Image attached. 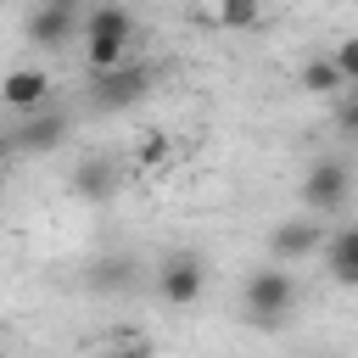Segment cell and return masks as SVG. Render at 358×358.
<instances>
[{
  "label": "cell",
  "mask_w": 358,
  "mask_h": 358,
  "mask_svg": "<svg viewBox=\"0 0 358 358\" xmlns=\"http://www.w3.org/2000/svg\"><path fill=\"white\" fill-rule=\"evenodd\" d=\"M347 235H352V241H358V224H352V229H347Z\"/></svg>",
  "instance_id": "19"
},
{
  "label": "cell",
  "mask_w": 358,
  "mask_h": 358,
  "mask_svg": "<svg viewBox=\"0 0 358 358\" xmlns=\"http://www.w3.org/2000/svg\"><path fill=\"white\" fill-rule=\"evenodd\" d=\"M129 39H134V17L117 0L90 6V17H84V62H90V73L123 67L129 62Z\"/></svg>",
  "instance_id": "1"
},
{
  "label": "cell",
  "mask_w": 358,
  "mask_h": 358,
  "mask_svg": "<svg viewBox=\"0 0 358 358\" xmlns=\"http://www.w3.org/2000/svg\"><path fill=\"white\" fill-rule=\"evenodd\" d=\"M162 151H168V140H162V134H145V145H140V157H145V162H157Z\"/></svg>",
  "instance_id": "16"
},
{
  "label": "cell",
  "mask_w": 358,
  "mask_h": 358,
  "mask_svg": "<svg viewBox=\"0 0 358 358\" xmlns=\"http://www.w3.org/2000/svg\"><path fill=\"white\" fill-rule=\"evenodd\" d=\"M257 17H263V0H224L218 6L224 28H257Z\"/></svg>",
  "instance_id": "13"
},
{
  "label": "cell",
  "mask_w": 358,
  "mask_h": 358,
  "mask_svg": "<svg viewBox=\"0 0 358 358\" xmlns=\"http://www.w3.org/2000/svg\"><path fill=\"white\" fill-rule=\"evenodd\" d=\"M157 291H162V302H173V308L201 302V291H207V268H201V257H196V252H173V257H162V268H157Z\"/></svg>",
  "instance_id": "5"
},
{
  "label": "cell",
  "mask_w": 358,
  "mask_h": 358,
  "mask_svg": "<svg viewBox=\"0 0 358 358\" xmlns=\"http://www.w3.org/2000/svg\"><path fill=\"white\" fill-rule=\"evenodd\" d=\"M73 28H84V22H73V11H67V6H50V0L28 17V39H34V45H45V50L67 45V39H73Z\"/></svg>",
  "instance_id": "9"
},
{
  "label": "cell",
  "mask_w": 358,
  "mask_h": 358,
  "mask_svg": "<svg viewBox=\"0 0 358 358\" xmlns=\"http://www.w3.org/2000/svg\"><path fill=\"white\" fill-rule=\"evenodd\" d=\"M73 190H78V196H106V190H112V162H101V157L78 162V168H73Z\"/></svg>",
  "instance_id": "12"
},
{
  "label": "cell",
  "mask_w": 358,
  "mask_h": 358,
  "mask_svg": "<svg viewBox=\"0 0 358 358\" xmlns=\"http://www.w3.org/2000/svg\"><path fill=\"white\" fill-rule=\"evenodd\" d=\"M324 263H330V280H336V285H358V241H352L347 229L324 246Z\"/></svg>",
  "instance_id": "10"
},
{
  "label": "cell",
  "mask_w": 358,
  "mask_h": 358,
  "mask_svg": "<svg viewBox=\"0 0 358 358\" xmlns=\"http://www.w3.org/2000/svg\"><path fill=\"white\" fill-rule=\"evenodd\" d=\"M302 90H313V95H336V90H347L336 56H313V62L302 67Z\"/></svg>",
  "instance_id": "11"
},
{
  "label": "cell",
  "mask_w": 358,
  "mask_h": 358,
  "mask_svg": "<svg viewBox=\"0 0 358 358\" xmlns=\"http://www.w3.org/2000/svg\"><path fill=\"white\" fill-rule=\"evenodd\" d=\"M67 140V117L62 112H28L11 129V151H56Z\"/></svg>",
  "instance_id": "8"
},
{
  "label": "cell",
  "mask_w": 358,
  "mask_h": 358,
  "mask_svg": "<svg viewBox=\"0 0 358 358\" xmlns=\"http://www.w3.org/2000/svg\"><path fill=\"white\" fill-rule=\"evenodd\" d=\"M0 95H6L11 112L28 117V112H45V101H50V78H45V67H17V73H6Z\"/></svg>",
  "instance_id": "7"
},
{
  "label": "cell",
  "mask_w": 358,
  "mask_h": 358,
  "mask_svg": "<svg viewBox=\"0 0 358 358\" xmlns=\"http://www.w3.org/2000/svg\"><path fill=\"white\" fill-rule=\"evenodd\" d=\"M330 56H336V67H341V78H347V84H358V39H341V45L330 50Z\"/></svg>",
  "instance_id": "14"
},
{
  "label": "cell",
  "mask_w": 358,
  "mask_h": 358,
  "mask_svg": "<svg viewBox=\"0 0 358 358\" xmlns=\"http://www.w3.org/2000/svg\"><path fill=\"white\" fill-rule=\"evenodd\" d=\"M145 90H151V73L134 67V62H123L112 73H90V101L95 106H134Z\"/></svg>",
  "instance_id": "6"
},
{
  "label": "cell",
  "mask_w": 358,
  "mask_h": 358,
  "mask_svg": "<svg viewBox=\"0 0 358 358\" xmlns=\"http://www.w3.org/2000/svg\"><path fill=\"white\" fill-rule=\"evenodd\" d=\"M50 6H67V11H73V6H78V0H50Z\"/></svg>",
  "instance_id": "18"
},
{
  "label": "cell",
  "mask_w": 358,
  "mask_h": 358,
  "mask_svg": "<svg viewBox=\"0 0 358 358\" xmlns=\"http://www.w3.org/2000/svg\"><path fill=\"white\" fill-rule=\"evenodd\" d=\"M324 246H330V241H324V224H319L313 213L285 218V224L268 229V257H274V263H302V257H313V252H324Z\"/></svg>",
  "instance_id": "4"
},
{
  "label": "cell",
  "mask_w": 358,
  "mask_h": 358,
  "mask_svg": "<svg viewBox=\"0 0 358 358\" xmlns=\"http://www.w3.org/2000/svg\"><path fill=\"white\" fill-rule=\"evenodd\" d=\"M341 134H347V140H358V95L341 106Z\"/></svg>",
  "instance_id": "15"
},
{
  "label": "cell",
  "mask_w": 358,
  "mask_h": 358,
  "mask_svg": "<svg viewBox=\"0 0 358 358\" xmlns=\"http://www.w3.org/2000/svg\"><path fill=\"white\" fill-rule=\"evenodd\" d=\"M241 302H246V319H252V324H280V319L296 308V280H291V268H280V263L252 268L246 285H241Z\"/></svg>",
  "instance_id": "2"
},
{
  "label": "cell",
  "mask_w": 358,
  "mask_h": 358,
  "mask_svg": "<svg viewBox=\"0 0 358 358\" xmlns=\"http://www.w3.org/2000/svg\"><path fill=\"white\" fill-rule=\"evenodd\" d=\"M106 358H151V352H145V347H140V341H123V347H112V352H106Z\"/></svg>",
  "instance_id": "17"
},
{
  "label": "cell",
  "mask_w": 358,
  "mask_h": 358,
  "mask_svg": "<svg viewBox=\"0 0 358 358\" xmlns=\"http://www.w3.org/2000/svg\"><path fill=\"white\" fill-rule=\"evenodd\" d=\"M347 196H352V168H347V162L319 157V162L302 173V207H308L313 218L341 213V207H347Z\"/></svg>",
  "instance_id": "3"
}]
</instances>
